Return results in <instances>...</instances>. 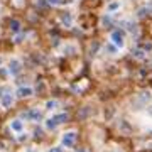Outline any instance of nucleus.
<instances>
[{"mask_svg": "<svg viewBox=\"0 0 152 152\" xmlns=\"http://www.w3.org/2000/svg\"><path fill=\"white\" fill-rule=\"evenodd\" d=\"M110 41H112V44H115L117 48H124L125 46V36H124V32L122 31H113V32L110 34Z\"/></svg>", "mask_w": 152, "mask_h": 152, "instance_id": "obj_1", "label": "nucleus"}, {"mask_svg": "<svg viewBox=\"0 0 152 152\" xmlns=\"http://www.w3.org/2000/svg\"><path fill=\"white\" fill-rule=\"evenodd\" d=\"M61 142H63V145L64 147H73L75 145V142H76V132L69 130V132H66V134H63Z\"/></svg>", "mask_w": 152, "mask_h": 152, "instance_id": "obj_2", "label": "nucleus"}, {"mask_svg": "<svg viewBox=\"0 0 152 152\" xmlns=\"http://www.w3.org/2000/svg\"><path fill=\"white\" fill-rule=\"evenodd\" d=\"M22 118L29 120V122H37V120L41 118V112H39L37 108H31V110H27V112L22 113Z\"/></svg>", "mask_w": 152, "mask_h": 152, "instance_id": "obj_3", "label": "nucleus"}, {"mask_svg": "<svg viewBox=\"0 0 152 152\" xmlns=\"http://www.w3.org/2000/svg\"><path fill=\"white\" fill-rule=\"evenodd\" d=\"M22 71V63L19 59H10V63H9V73H10L12 76H17L19 73Z\"/></svg>", "mask_w": 152, "mask_h": 152, "instance_id": "obj_4", "label": "nucleus"}, {"mask_svg": "<svg viewBox=\"0 0 152 152\" xmlns=\"http://www.w3.org/2000/svg\"><path fill=\"white\" fill-rule=\"evenodd\" d=\"M12 103H14V95L12 93H5L0 96V107L2 108H10Z\"/></svg>", "mask_w": 152, "mask_h": 152, "instance_id": "obj_5", "label": "nucleus"}, {"mask_svg": "<svg viewBox=\"0 0 152 152\" xmlns=\"http://www.w3.org/2000/svg\"><path fill=\"white\" fill-rule=\"evenodd\" d=\"M32 93H34V90L31 86H20L17 90V96L19 98H29V96H32Z\"/></svg>", "mask_w": 152, "mask_h": 152, "instance_id": "obj_6", "label": "nucleus"}, {"mask_svg": "<svg viewBox=\"0 0 152 152\" xmlns=\"http://www.w3.org/2000/svg\"><path fill=\"white\" fill-rule=\"evenodd\" d=\"M9 29H10L14 34H17V32H20V29H22V24H20V20L19 19H12L10 22H9Z\"/></svg>", "mask_w": 152, "mask_h": 152, "instance_id": "obj_7", "label": "nucleus"}, {"mask_svg": "<svg viewBox=\"0 0 152 152\" xmlns=\"http://www.w3.org/2000/svg\"><path fill=\"white\" fill-rule=\"evenodd\" d=\"M149 100H151V93H140V95L137 96V100H135V105H140V107H144V105H145Z\"/></svg>", "mask_w": 152, "mask_h": 152, "instance_id": "obj_8", "label": "nucleus"}, {"mask_svg": "<svg viewBox=\"0 0 152 152\" xmlns=\"http://www.w3.org/2000/svg\"><path fill=\"white\" fill-rule=\"evenodd\" d=\"M91 113H93V108H91V107H85V108L80 110V113H78V118H80V120H86Z\"/></svg>", "mask_w": 152, "mask_h": 152, "instance_id": "obj_9", "label": "nucleus"}, {"mask_svg": "<svg viewBox=\"0 0 152 152\" xmlns=\"http://www.w3.org/2000/svg\"><path fill=\"white\" fill-rule=\"evenodd\" d=\"M120 7H122V4H120V0H115V2H110L108 5H107V12H108V14H113V12L120 10Z\"/></svg>", "mask_w": 152, "mask_h": 152, "instance_id": "obj_10", "label": "nucleus"}, {"mask_svg": "<svg viewBox=\"0 0 152 152\" xmlns=\"http://www.w3.org/2000/svg\"><path fill=\"white\" fill-rule=\"evenodd\" d=\"M10 129L14 132H22V129H24V124H22V120H12L10 122Z\"/></svg>", "mask_w": 152, "mask_h": 152, "instance_id": "obj_11", "label": "nucleus"}, {"mask_svg": "<svg viewBox=\"0 0 152 152\" xmlns=\"http://www.w3.org/2000/svg\"><path fill=\"white\" fill-rule=\"evenodd\" d=\"M58 122H56V118L54 117H51V118H48L46 120V124H44V127H46V129H48V130H54L56 127H58Z\"/></svg>", "mask_w": 152, "mask_h": 152, "instance_id": "obj_12", "label": "nucleus"}, {"mask_svg": "<svg viewBox=\"0 0 152 152\" xmlns=\"http://www.w3.org/2000/svg\"><path fill=\"white\" fill-rule=\"evenodd\" d=\"M132 56L135 58V59H144L145 58V49H142V48H137L132 51Z\"/></svg>", "mask_w": 152, "mask_h": 152, "instance_id": "obj_13", "label": "nucleus"}, {"mask_svg": "<svg viewBox=\"0 0 152 152\" xmlns=\"http://www.w3.org/2000/svg\"><path fill=\"white\" fill-rule=\"evenodd\" d=\"M54 118H56V122L61 125V124H66V122L69 120V115L68 113H58V115H54Z\"/></svg>", "mask_w": 152, "mask_h": 152, "instance_id": "obj_14", "label": "nucleus"}, {"mask_svg": "<svg viewBox=\"0 0 152 152\" xmlns=\"http://www.w3.org/2000/svg\"><path fill=\"white\" fill-rule=\"evenodd\" d=\"M61 22L64 24L66 27H71V24H73V17H71L69 14H63V15H61Z\"/></svg>", "mask_w": 152, "mask_h": 152, "instance_id": "obj_15", "label": "nucleus"}, {"mask_svg": "<svg viewBox=\"0 0 152 152\" xmlns=\"http://www.w3.org/2000/svg\"><path fill=\"white\" fill-rule=\"evenodd\" d=\"M58 105H59V103H58V100H49L48 103H46V108H48V110H53V108H56Z\"/></svg>", "mask_w": 152, "mask_h": 152, "instance_id": "obj_16", "label": "nucleus"}, {"mask_svg": "<svg viewBox=\"0 0 152 152\" xmlns=\"http://www.w3.org/2000/svg\"><path fill=\"white\" fill-rule=\"evenodd\" d=\"M125 26H127V31H130V32H134V31H135V24H132V22H124Z\"/></svg>", "mask_w": 152, "mask_h": 152, "instance_id": "obj_17", "label": "nucleus"}, {"mask_svg": "<svg viewBox=\"0 0 152 152\" xmlns=\"http://www.w3.org/2000/svg\"><path fill=\"white\" fill-rule=\"evenodd\" d=\"M112 24V19H110V15H105L103 19H102V26H110Z\"/></svg>", "mask_w": 152, "mask_h": 152, "instance_id": "obj_18", "label": "nucleus"}, {"mask_svg": "<svg viewBox=\"0 0 152 152\" xmlns=\"http://www.w3.org/2000/svg\"><path fill=\"white\" fill-rule=\"evenodd\" d=\"M49 5H61V4H64V0H48Z\"/></svg>", "mask_w": 152, "mask_h": 152, "instance_id": "obj_19", "label": "nucleus"}, {"mask_svg": "<svg viewBox=\"0 0 152 152\" xmlns=\"http://www.w3.org/2000/svg\"><path fill=\"white\" fill-rule=\"evenodd\" d=\"M147 14H149V9H145V7H144V9H140V10H139V14H137V15H139V17H145Z\"/></svg>", "mask_w": 152, "mask_h": 152, "instance_id": "obj_20", "label": "nucleus"}, {"mask_svg": "<svg viewBox=\"0 0 152 152\" xmlns=\"http://www.w3.org/2000/svg\"><path fill=\"white\" fill-rule=\"evenodd\" d=\"M142 49H145V51H152V42H145Z\"/></svg>", "mask_w": 152, "mask_h": 152, "instance_id": "obj_21", "label": "nucleus"}, {"mask_svg": "<svg viewBox=\"0 0 152 152\" xmlns=\"http://www.w3.org/2000/svg\"><path fill=\"white\" fill-rule=\"evenodd\" d=\"M64 51H68V53H75V51H76V48H75V46H66V49H64Z\"/></svg>", "mask_w": 152, "mask_h": 152, "instance_id": "obj_22", "label": "nucleus"}, {"mask_svg": "<svg viewBox=\"0 0 152 152\" xmlns=\"http://www.w3.org/2000/svg\"><path fill=\"white\" fill-rule=\"evenodd\" d=\"M49 152H64L61 147H53V149H49Z\"/></svg>", "mask_w": 152, "mask_h": 152, "instance_id": "obj_23", "label": "nucleus"}, {"mask_svg": "<svg viewBox=\"0 0 152 152\" xmlns=\"http://www.w3.org/2000/svg\"><path fill=\"white\" fill-rule=\"evenodd\" d=\"M96 49H98V42L91 44V48H90V51H91V53H96Z\"/></svg>", "mask_w": 152, "mask_h": 152, "instance_id": "obj_24", "label": "nucleus"}, {"mask_svg": "<svg viewBox=\"0 0 152 152\" xmlns=\"http://www.w3.org/2000/svg\"><path fill=\"white\" fill-rule=\"evenodd\" d=\"M19 140H20V142L27 140V134H20V137H19Z\"/></svg>", "mask_w": 152, "mask_h": 152, "instance_id": "obj_25", "label": "nucleus"}, {"mask_svg": "<svg viewBox=\"0 0 152 152\" xmlns=\"http://www.w3.org/2000/svg\"><path fill=\"white\" fill-rule=\"evenodd\" d=\"M37 5L39 7H46V5H48V2H44V0H37Z\"/></svg>", "mask_w": 152, "mask_h": 152, "instance_id": "obj_26", "label": "nucleus"}, {"mask_svg": "<svg viewBox=\"0 0 152 152\" xmlns=\"http://www.w3.org/2000/svg\"><path fill=\"white\" fill-rule=\"evenodd\" d=\"M36 137H42V132H41V130H36Z\"/></svg>", "mask_w": 152, "mask_h": 152, "instance_id": "obj_27", "label": "nucleus"}, {"mask_svg": "<svg viewBox=\"0 0 152 152\" xmlns=\"http://www.w3.org/2000/svg\"><path fill=\"white\" fill-rule=\"evenodd\" d=\"M149 115H152V107H151V108H149Z\"/></svg>", "mask_w": 152, "mask_h": 152, "instance_id": "obj_28", "label": "nucleus"}]
</instances>
